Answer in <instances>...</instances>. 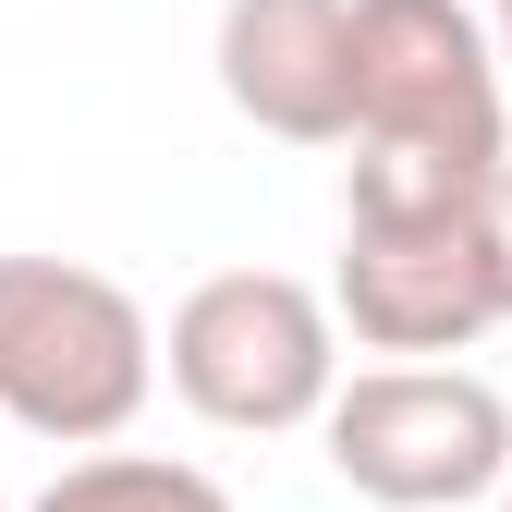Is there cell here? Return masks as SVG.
Segmentation results:
<instances>
[{"instance_id": "obj_1", "label": "cell", "mask_w": 512, "mask_h": 512, "mask_svg": "<svg viewBox=\"0 0 512 512\" xmlns=\"http://www.w3.org/2000/svg\"><path fill=\"white\" fill-rule=\"evenodd\" d=\"M147 391H159V330L110 269L0 256V427L98 452L147 415Z\"/></svg>"}, {"instance_id": "obj_2", "label": "cell", "mask_w": 512, "mask_h": 512, "mask_svg": "<svg viewBox=\"0 0 512 512\" xmlns=\"http://www.w3.org/2000/svg\"><path fill=\"white\" fill-rule=\"evenodd\" d=\"M476 183L439 171H342V269H330V317L366 354H464L476 330H500L488 256H476Z\"/></svg>"}, {"instance_id": "obj_3", "label": "cell", "mask_w": 512, "mask_h": 512, "mask_svg": "<svg viewBox=\"0 0 512 512\" xmlns=\"http://www.w3.org/2000/svg\"><path fill=\"white\" fill-rule=\"evenodd\" d=\"M500 49L476 0H354V122L342 147L366 171H439V183H476L500 159Z\"/></svg>"}, {"instance_id": "obj_4", "label": "cell", "mask_w": 512, "mask_h": 512, "mask_svg": "<svg viewBox=\"0 0 512 512\" xmlns=\"http://www.w3.org/2000/svg\"><path fill=\"white\" fill-rule=\"evenodd\" d=\"M317 427H330V476L378 512H476L512 476V403L476 366H439V354L330 378Z\"/></svg>"}, {"instance_id": "obj_5", "label": "cell", "mask_w": 512, "mask_h": 512, "mask_svg": "<svg viewBox=\"0 0 512 512\" xmlns=\"http://www.w3.org/2000/svg\"><path fill=\"white\" fill-rule=\"evenodd\" d=\"M159 378H171L208 427L281 439V427H317V403H330V378H342V317H330V293H305L293 269H220V281H196V293L171 305Z\"/></svg>"}, {"instance_id": "obj_6", "label": "cell", "mask_w": 512, "mask_h": 512, "mask_svg": "<svg viewBox=\"0 0 512 512\" xmlns=\"http://www.w3.org/2000/svg\"><path fill=\"white\" fill-rule=\"evenodd\" d=\"M220 98L281 147H342L354 0H220Z\"/></svg>"}, {"instance_id": "obj_7", "label": "cell", "mask_w": 512, "mask_h": 512, "mask_svg": "<svg viewBox=\"0 0 512 512\" xmlns=\"http://www.w3.org/2000/svg\"><path fill=\"white\" fill-rule=\"evenodd\" d=\"M25 512H232V488L208 476V464H171V452H98L86 464H61Z\"/></svg>"}, {"instance_id": "obj_8", "label": "cell", "mask_w": 512, "mask_h": 512, "mask_svg": "<svg viewBox=\"0 0 512 512\" xmlns=\"http://www.w3.org/2000/svg\"><path fill=\"white\" fill-rule=\"evenodd\" d=\"M476 256H488V293H500V317H512V159H488L476 171Z\"/></svg>"}, {"instance_id": "obj_9", "label": "cell", "mask_w": 512, "mask_h": 512, "mask_svg": "<svg viewBox=\"0 0 512 512\" xmlns=\"http://www.w3.org/2000/svg\"><path fill=\"white\" fill-rule=\"evenodd\" d=\"M488 49H500V86H512V0H500V25H488Z\"/></svg>"}, {"instance_id": "obj_10", "label": "cell", "mask_w": 512, "mask_h": 512, "mask_svg": "<svg viewBox=\"0 0 512 512\" xmlns=\"http://www.w3.org/2000/svg\"><path fill=\"white\" fill-rule=\"evenodd\" d=\"M488 500H500V512H512V476H500V488H488Z\"/></svg>"}, {"instance_id": "obj_11", "label": "cell", "mask_w": 512, "mask_h": 512, "mask_svg": "<svg viewBox=\"0 0 512 512\" xmlns=\"http://www.w3.org/2000/svg\"><path fill=\"white\" fill-rule=\"evenodd\" d=\"M488 13H500V0H488Z\"/></svg>"}]
</instances>
